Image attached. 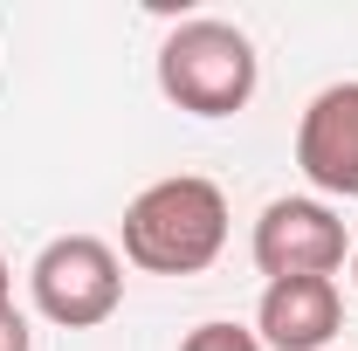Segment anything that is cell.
Instances as JSON below:
<instances>
[{"label": "cell", "instance_id": "obj_7", "mask_svg": "<svg viewBox=\"0 0 358 351\" xmlns=\"http://www.w3.org/2000/svg\"><path fill=\"white\" fill-rule=\"evenodd\" d=\"M179 351H268V345L255 331H241V324H200V331H186Z\"/></svg>", "mask_w": 358, "mask_h": 351}, {"label": "cell", "instance_id": "obj_4", "mask_svg": "<svg viewBox=\"0 0 358 351\" xmlns=\"http://www.w3.org/2000/svg\"><path fill=\"white\" fill-rule=\"evenodd\" d=\"M352 241H345V220L331 214L324 200H268L255 220V268L268 282H289V275H331L345 268Z\"/></svg>", "mask_w": 358, "mask_h": 351}, {"label": "cell", "instance_id": "obj_3", "mask_svg": "<svg viewBox=\"0 0 358 351\" xmlns=\"http://www.w3.org/2000/svg\"><path fill=\"white\" fill-rule=\"evenodd\" d=\"M28 282H35V310L62 331H90L124 303V262L96 234H55L35 255Z\"/></svg>", "mask_w": 358, "mask_h": 351}, {"label": "cell", "instance_id": "obj_6", "mask_svg": "<svg viewBox=\"0 0 358 351\" xmlns=\"http://www.w3.org/2000/svg\"><path fill=\"white\" fill-rule=\"evenodd\" d=\"M345 324V296L331 275H289V282H268L262 310H255V338L268 351H324Z\"/></svg>", "mask_w": 358, "mask_h": 351}, {"label": "cell", "instance_id": "obj_9", "mask_svg": "<svg viewBox=\"0 0 358 351\" xmlns=\"http://www.w3.org/2000/svg\"><path fill=\"white\" fill-rule=\"evenodd\" d=\"M7 282H14V275H7V262H0V310H7Z\"/></svg>", "mask_w": 358, "mask_h": 351}, {"label": "cell", "instance_id": "obj_10", "mask_svg": "<svg viewBox=\"0 0 358 351\" xmlns=\"http://www.w3.org/2000/svg\"><path fill=\"white\" fill-rule=\"evenodd\" d=\"M352 282H358V241H352Z\"/></svg>", "mask_w": 358, "mask_h": 351}, {"label": "cell", "instance_id": "obj_8", "mask_svg": "<svg viewBox=\"0 0 358 351\" xmlns=\"http://www.w3.org/2000/svg\"><path fill=\"white\" fill-rule=\"evenodd\" d=\"M0 351H35V331H28V317L14 303L0 310Z\"/></svg>", "mask_w": 358, "mask_h": 351}, {"label": "cell", "instance_id": "obj_5", "mask_svg": "<svg viewBox=\"0 0 358 351\" xmlns=\"http://www.w3.org/2000/svg\"><path fill=\"white\" fill-rule=\"evenodd\" d=\"M296 166L317 193H358V83H331L303 103V124H296Z\"/></svg>", "mask_w": 358, "mask_h": 351}, {"label": "cell", "instance_id": "obj_1", "mask_svg": "<svg viewBox=\"0 0 358 351\" xmlns=\"http://www.w3.org/2000/svg\"><path fill=\"white\" fill-rule=\"evenodd\" d=\"M227 248V193L200 173L152 179L124 207V262L145 275H200Z\"/></svg>", "mask_w": 358, "mask_h": 351}, {"label": "cell", "instance_id": "obj_2", "mask_svg": "<svg viewBox=\"0 0 358 351\" xmlns=\"http://www.w3.org/2000/svg\"><path fill=\"white\" fill-rule=\"evenodd\" d=\"M255 83H262V55H255V42L234 21L193 14V21H179L159 42V89H166V103L193 110V117L248 110Z\"/></svg>", "mask_w": 358, "mask_h": 351}]
</instances>
